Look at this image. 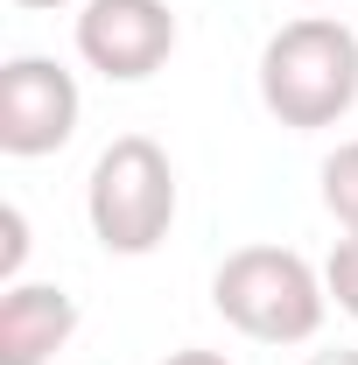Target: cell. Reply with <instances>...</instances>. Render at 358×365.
<instances>
[{
	"label": "cell",
	"instance_id": "6da1fadb",
	"mask_svg": "<svg viewBox=\"0 0 358 365\" xmlns=\"http://www.w3.org/2000/svg\"><path fill=\"white\" fill-rule=\"evenodd\" d=\"M260 106L295 134L337 127L358 106V29H344L337 14H302L274 29L260 49Z\"/></svg>",
	"mask_w": 358,
	"mask_h": 365
},
{
	"label": "cell",
	"instance_id": "7a4b0ae2",
	"mask_svg": "<svg viewBox=\"0 0 358 365\" xmlns=\"http://www.w3.org/2000/svg\"><path fill=\"white\" fill-rule=\"evenodd\" d=\"M211 302L253 344H310L323 330L330 288L295 246H239L211 274Z\"/></svg>",
	"mask_w": 358,
	"mask_h": 365
},
{
	"label": "cell",
	"instance_id": "3957f363",
	"mask_svg": "<svg viewBox=\"0 0 358 365\" xmlns=\"http://www.w3.org/2000/svg\"><path fill=\"white\" fill-rule=\"evenodd\" d=\"M85 218H91V239L120 260H140L169 239V225H176V162L162 155V140L120 134L91 162Z\"/></svg>",
	"mask_w": 358,
	"mask_h": 365
},
{
	"label": "cell",
	"instance_id": "277c9868",
	"mask_svg": "<svg viewBox=\"0 0 358 365\" xmlns=\"http://www.w3.org/2000/svg\"><path fill=\"white\" fill-rule=\"evenodd\" d=\"M78 78L56 56H7L0 63V155L14 162H43L78 134Z\"/></svg>",
	"mask_w": 358,
	"mask_h": 365
},
{
	"label": "cell",
	"instance_id": "5b68a950",
	"mask_svg": "<svg viewBox=\"0 0 358 365\" xmlns=\"http://www.w3.org/2000/svg\"><path fill=\"white\" fill-rule=\"evenodd\" d=\"M78 56L113 85H140L176 56V14L169 0H85L78 14Z\"/></svg>",
	"mask_w": 358,
	"mask_h": 365
},
{
	"label": "cell",
	"instance_id": "8992f818",
	"mask_svg": "<svg viewBox=\"0 0 358 365\" xmlns=\"http://www.w3.org/2000/svg\"><path fill=\"white\" fill-rule=\"evenodd\" d=\"M78 330V295L56 281H14L0 288V365H49Z\"/></svg>",
	"mask_w": 358,
	"mask_h": 365
},
{
	"label": "cell",
	"instance_id": "52a82bcc",
	"mask_svg": "<svg viewBox=\"0 0 358 365\" xmlns=\"http://www.w3.org/2000/svg\"><path fill=\"white\" fill-rule=\"evenodd\" d=\"M323 211L344 232H358V140H344V148L323 155Z\"/></svg>",
	"mask_w": 358,
	"mask_h": 365
},
{
	"label": "cell",
	"instance_id": "ba28073f",
	"mask_svg": "<svg viewBox=\"0 0 358 365\" xmlns=\"http://www.w3.org/2000/svg\"><path fill=\"white\" fill-rule=\"evenodd\" d=\"M323 288H330V302H337L344 317H358V232L330 246V260H323Z\"/></svg>",
	"mask_w": 358,
	"mask_h": 365
},
{
	"label": "cell",
	"instance_id": "9c48e42d",
	"mask_svg": "<svg viewBox=\"0 0 358 365\" xmlns=\"http://www.w3.org/2000/svg\"><path fill=\"white\" fill-rule=\"evenodd\" d=\"M0 225H7V246H0V281L14 288V281H21V260H29V218H21V204H7V211H0Z\"/></svg>",
	"mask_w": 358,
	"mask_h": 365
},
{
	"label": "cell",
	"instance_id": "30bf717a",
	"mask_svg": "<svg viewBox=\"0 0 358 365\" xmlns=\"http://www.w3.org/2000/svg\"><path fill=\"white\" fill-rule=\"evenodd\" d=\"M162 365H232V359H225V351H169Z\"/></svg>",
	"mask_w": 358,
	"mask_h": 365
},
{
	"label": "cell",
	"instance_id": "8fae6325",
	"mask_svg": "<svg viewBox=\"0 0 358 365\" xmlns=\"http://www.w3.org/2000/svg\"><path fill=\"white\" fill-rule=\"evenodd\" d=\"M310 365H358V351H316Z\"/></svg>",
	"mask_w": 358,
	"mask_h": 365
},
{
	"label": "cell",
	"instance_id": "7c38bea8",
	"mask_svg": "<svg viewBox=\"0 0 358 365\" xmlns=\"http://www.w3.org/2000/svg\"><path fill=\"white\" fill-rule=\"evenodd\" d=\"M14 7H71V0H14Z\"/></svg>",
	"mask_w": 358,
	"mask_h": 365
}]
</instances>
